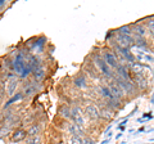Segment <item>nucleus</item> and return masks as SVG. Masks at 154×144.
<instances>
[{
    "mask_svg": "<svg viewBox=\"0 0 154 144\" xmlns=\"http://www.w3.org/2000/svg\"><path fill=\"white\" fill-rule=\"evenodd\" d=\"M135 83L140 89H146L148 88V80L144 77L143 75H136L135 76Z\"/></svg>",
    "mask_w": 154,
    "mask_h": 144,
    "instance_id": "8",
    "label": "nucleus"
},
{
    "mask_svg": "<svg viewBox=\"0 0 154 144\" xmlns=\"http://www.w3.org/2000/svg\"><path fill=\"white\" fill-rule=\"evenodd\" d=\"M75 84L76 86H79V88H85L86 86V79H85V76H79L76 80H75Z\"/></svg>",
    "mask_w": 154,
    "mask_h": 144,
    "instance_id": "12",
    "label": "nucleus"
},
{
    "mask_svg": "<svg viewBox=\"0 0 154 144\" xmlns=\"http://www.w3.org/2000/svg\"><path fill=\"white\" fill-rule=\"evenodd\" d=\"M116 84H117L119 88L123 90V93H130L132 94L135 92V88H134V84L130 83V80H123L121 77H117L116 79Z\"/></svg>",
    "mask_w": 154,
    "mask_h": 144,
    "instance_id": "1",
    "label": "nucleus"
},
{
    "mask_svg": "<svg viewBox=\"0 0 154 144\" xmlns=\"http://www.w3.org/2000/svg\"><path fill=\"white\" fill-rule=\"evenodd\" d=\"M17 85H18V81L16 77H12L11 80L8 81L7 84V94L9 95V97H12V95L14 94V92H16L17 89Z\"/></svg>",
    "mask_w": 154,
    "mask_h": 144,
    "instance_id": "6",
    "label": "nucleus"
},
{
    "mask_svg": "<svg viewBox=\"0 0 154 144\" xmlns=\"http://www.w3.org/2000/svg\"><path fill=\"white\" fill-rule=\"evenodd\" d=\"M33 76H35V79H36L37 81L42 80V79H44V76H45V70H44V68H37V70L35 71V74H33Z\"/></svg>",
    "mask_w": 154,
    "mask_h": 144,
    "instance_id": "13",
    "label": "nucleus"
},
{
    "mask_svg": "<svg viewBox=\"0 0 154 144\" xmlns=\"http://www.w3.org/2000/svg\"><path fill=\"white\" fill-rule=\"evenodd\" d=\"M103 59H104L105 63H107L108 66H110V67H118V61H117L116 55L113 54L112 52L105 50L103 53Z\"/></svg>",
    "mask_w": 154,
    "mask_h": 144,
    "instance_id": "4",
    "label": "nucleus"
},
{
    "mask_svg": "<svg viewBox=\"0 0 154 144\" xmlns=\"http://www.w3.org/2000/svg\"><path fill=\"white\" fill-rule=\"evenodd\" d=\"M134 31H135V33L137 35V37H141V39H143V37L145 36V30H144L143 26H136Z\"/></svg>",
    "mask_w": 154,
    "mask_h": 144,
    "instance_id": "14",
    "label": "nucleus"
},
{
    "mask_svg": "<svg viewBox=\"0 0 154 144\" xmlns=\"http://www.w3.org/2000/svg\"><path fill=\"white\" fill-rule=\"evenodd\" d=\"M60 114H62L63 117H69V109L67 108L66 105H64V107H62V109H60Z\"/></svg>",
    "mask_w": 154,
    "mask_h": 144,
    "instance_id": "17",
    "label": "nucleus"
},
{
    "mask_svg": "<svg viewBox=\"0 0 154 144\" xmlns=\"http://www.w3.org/2000/svg\"><path fill=\"white\" fill-rule=\"evenodd\" d=\"M108 88H109L110 93H112V95H113L114 99H121V98L123 97V90L119 88V86L116 84V83H110Z\"/></svg>",
    "mask_w": 154,
    "mask_h": 144,
    "instance_id": "5",
    "label": "nucleus"
},
{
    "mask_svg": "<svg viewBox=\"0 0 154 144\" xmlns=\"http://www.w3.org/2000/svg\"><path fill=\"white\" fill-rule=\"evenodd\" d=\"M27 133L25 130H17L16 133L13 134V140L14 142H19V140H23V139L26 138Z\"/></svg>",
    "mask_w": 154,
    "mask_h": 144,
    "instance_id": "10",
    "label": "nucleus"
},
{
    "mask_svg": "<svg viewBox=\"0 0 154 144\" xmlns=\"http://www.w3.org/2000/svg\"><path fill=\"white\" fill-rule=\"evenodd\" d=\"M69 143H71V144H82V140L80 139V136L75 135V136L71 138V142H69Z\"/></svg>",
    "mask_w": 154,
    "mask_h": 144,
    "instance_id": "16",
    "label": "nucleus"
},
{
    "mask_svg": "<svg viewBox=\"0 0 154 144\" xmlns=\"http://www.w3.org/2000/svg\"><path fill=\"white\" fill-rule=\"evenodd\" d=\"M148 30L150 32V35L154 36V20H150L148 22Z\"/></svg>",
    "mask_w": 154,
    "mask_h": 144,
    "instance_id": "15",
    "label": "nucleus"
},
{
    "mask_svg": "<svg viewBox=\"0 0 154 144\" xmlns=\"http://www.w3.org/2000/svg\"><path fill=\"white\" fill-rule=\"evenodd\" d=\"M95 66L98 67V70L102 72L104 76H107V77H110V76H112V72H110V70H109V66L105 63L103 58H100V57L95 58Z\"/></svg>",
    "mask_w": 154,
    "mask_h": 144,
    "instance_id": "2",
    "label": "nucleus"
},
{
    "mask_svg": "<svg viewBox=\"0 0 154 144\" xmlns=\"http://www.w3.org/2000/svg\"><path fill=\"white\" fill-rule=\"evenodd\" d=\"M117 42H118V48H121V49H128V48L134 44V40L130 36L121 35V33H119L117 36Z\"/></svg>",
    "mask_w": 154,
    "mask_h": 144,
    "instance_id": "3",
    "label": "nucleus"
},
{
    "mask_svg": "<svg viewBox=\"0 0 154 144\" xmlns=\"http://www.w3.org/2000/svg\"><path fill=\"white\" fill-rule=\"evenodd\" d=\"M27 143L28 144H36V143H38V138L37 136H30V139L27 140Z\"/></svg>",
    "mask_w": 154,
    "mask_h": 144,
    "instance_id": "18",
    "label": "nucleus"
},
{
    "mask_svg": "<svg viewBox=\"0 0 154 144\" xmlns=\"http://www.w3.org/2000/svg\"><path fill=\"white\" fill-rule=\"evenodd\" d=\"M82 144H95L93 140H91L90 138H85L84 140H82Z\"/></svg>",
    "mask_w": 154,
    "mask_h": 144,
    "instance_id": "19",
    "label": "nucleus"
},
{
    "mask_svg": "<svg viewBox=\"0 0 154 144\" xmlns=\"http://www.w3.org/2000/svg\"><path fill=\"white\" fill-rule=\"evenodd\" d=\"M100 94H102L104 98H107L108 100H113L114 99L112 93H110L109 88H107V86H102V88H100Z\"/></svg>",
    "mask_w": 154,
    "mask_h": 144,
    "instance_id": "11",
    "label": "nucleus"
},
{
    "mask_svg": "<svg viewBox=\"0 0 154 144\" xmlns=\"http://www.w3.org/2000/svg\"><path fill=\"white\" fill-rule=\"evenodd\" d=\"M86 114L90 117V118H93V120H96L99 116H100V112H99V109L95 107V105H89L88 108H86Z\"/></svg>",
    "mask_w": 154,
    "mask_h": 144,
    "instance_id": "7",
    "label": "nucleus"
},
{
    "mask_svg": "<svg viewBox=\"0 0 154 144\" xmlns=\"http://www.w3.org/2000/svg\"><path fill=\"white\" fill-rule=\"evenodd\" d=\"M118 72V77H121L123 80H130V74H128V70L126 68L125 66H119L117 68Z\"/></svg>",
    "mask_w": 154,
    "mask_h": 144,
    "instance_id": "9",
    "label": "nucleus"
}]
</instances>
